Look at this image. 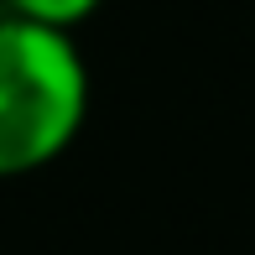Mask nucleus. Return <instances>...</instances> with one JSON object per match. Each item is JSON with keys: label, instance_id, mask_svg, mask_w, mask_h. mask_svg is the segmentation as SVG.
I'll use <instances>...</instances> for the list:
<instances>
[{"label": "nucleus", "instance_id": "f03ea898", "mask_svg": "<svg viewBox=\"0 0 255 255\" xmlns=\"http://www.w3.org/2000/svg\"><path fill=\"white\" fill-rule=\"evenodd\" d=\"M99 5H104V0H0L5 16L37 21V26H52V31H78Z\"/></svg>", "mask_w": 255, "mask_h": 255}, {"label": "nucleus", "instance_id": "f257e3e1", "mask_svg": "<svg viewBox=\"0 0 255 255\" xmlns=\"http://www.w3.org/2000/svg\"><path fill=\"white\" fill-rule=\"evenodd\" d=\"M89 120V63L73 31L0 10V182L52 167Z\"/></svg>", "mask_w": 255, "mask_h": 255}]
</instances>
